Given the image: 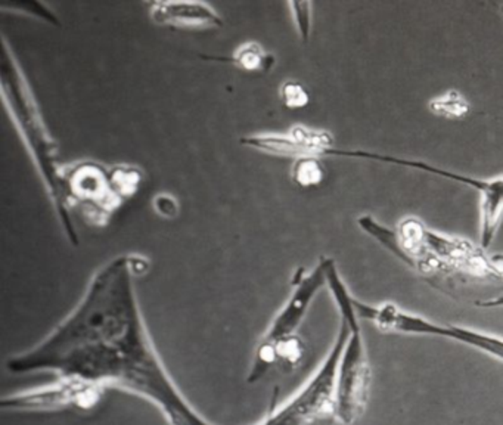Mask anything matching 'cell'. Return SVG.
I'll use <instances>...</instances> for the list:
<instances>
[{
    "mask_svg": "<svg viewBox=\"0 0 503 425\" xmlns=\"http://www.w3.org/2000/svg\"><path fill=\"white\" fill-rule=\"evenodd\" d=\"M146 270V259L133 254L103 265L79 305L40 343L9 357L8 371L123 390L154 405L170 425H215L183 396L151 340L133 282Z\"/></svg>",
    "mask_w": 503,
    "mask_h": 425,
    "instance_id": "1",
    "label": "cell"
},
{
    "mask_svg": "<svg viewBox=\"0 0 503 425\" xmlns=\"http://www.w3.org/2000/svg\"><path fill=\"white\" fill-rule=\"evenodd\" d=\"M0 75H2L4 99L8 110L17 123L23 139L32 153L39 173L49 191L52 203L58 212V217L64 226V231L70 242L77 246V234L70 217L67 194L63 179V167L56 161L58 148L51 139L49 132L44 126V121L37 108L34 96L30 90L25 77L23 75L17 61L6 46L4 40L2 48V64H0Z\"/></svg>",
    "mask_w": 503,
    "mask_h": 425,
    "instance_id": "2",
    "label": "cell"
},
{
    "mask_svg": "<svg viewBox=\"0 0 503 425\" xmlns=\"http://www.w3.org/2000/svg\"><path fill=\"white\" fill-rule=\"evenodd\" d=\"M328 259L320 262L309 273L298 270L293 281V291L281 310L273 316L266 332L258 341L248 383H257L274 369L294 368L303 357L304 345L298 337V329L306 317L316 294L326 285Z\"/></svg>",
    "mask_w": 503,
    "mask_h": 425,
    "instance_id": "3",
    "label": "cell"
},
{
    "mask_svg": "<svg viewBox=\"0 0 503 425\" xmlns=\"http://www.w3.org/2000/svg\"><path fill=\"white\" fill-rule=\"evenodd\" d=\"M326 286L337 303L340 316L350 326V338L340 359L335 400H337V418L344 425H352L364 412L369 399L372 371L366 357L363 338L359 325V316L353 305V296L343 282L337 265L328 259Z\"/></svg>",
    "mask_w": 503,
    "mask_h": 425,
    "instance_id": "4",
    "label": "cell"
},
{
    "mask_svg": "<svg viewBox=\"0 0 503 425\" xmlns=\"http://www.w3.org/2000/svg\"><path fill=\"white\" fill-rule=\"evenodd\" d=\"M348 338L350 326L341 317L337 338L316 374L282 406L272 405L266 417L254 425H333L338 419L335 386Z\"/></svg>",
    "mask_w": 503,
    "mask_h": 425,
    "instance_id": "5",
    "label": "cell"
},
{
    "mask_svg": "<svg viewBox=\"0 0 503 425\" xmlns=\"http://www.w3.org/2000/svg\"><path fill=\"white\" fill-rule=\"evenodd\" d=\"M63 179L68 205L84 203V208L98 212L103 222L139 186L141 176L132 167L105 169L96 163H80L64 167Z\"/></svg>",
    "mask_w": 503,
    "mask_h": 425,
    "instance_id": "6",
    "label": "cell"
},
{
    "mask_svg": "<svg viewBox=\"0 0 503 425\" xmlns=\"http://www.w3.org/2000/svg\"><path fill=\"white\" fill-rule=\"evenodd\" d=\"M356 313L362 319H368L383 331H397L415 336L443 337L464 343L477 350L503 360V338L484 334L480 331L462 328L457 325H440L421 316L406 313L397 306L387 303L383 306H369L357 298H353Z\"/></svg>",
    "mask_w": 503,
    "mask_h": 425,
    "instance_id": "7",
    "label": "cell"
},
{
    "mask_svg": "<svg viewBox=\"0 0 503 425\" xmlns=\"http://www.w3.org/2000/svg\"><path fill=\"white\" fill-rule=\"evenodd\" d=\"M347 158H363V160H372L379 163H387L394 165L407 167V169L421 170L430 175H435L438 177H445L457 184H462L469 186L480 194V212H481V229H480V241L481 248H489L492 241L499 229L500 223L503 222V176L495 179H481V177H471L459 173H453L449 170L441 169V167L416 161V160H407L394 157L388 154H378L369 153V151H347L340 149L338 157Z\"/></svg>",
    "mask_w": 503,
    "mask_h": 425,
    "instance_id": "8",
    "label": "cell"
},
{
    "mask_svg": "<svg viewBox=\"0 0 503 425\" xmlns=\"http://www.w3.org/2000/svg\"><path fill=\"white\" fill-rule=\"evenodd\" d=\"M56 378L51 386L33 388L4 399L2 407L11 411H53L63 407L87 409L99 402L102 388L79 379Z\"/></svg>",
    "mask_w": 503,
    "mask_h": 425,
    "instance_id": "9",
    "label": "cell"
},
{
    "mask_svg": "<svg viewBox=\"0 0 503 425\" xmlns=\"http://www.w3.org/2000/svg\"><path fill=\"white\" fill-rule=\"evenodd\" d=\"M149 13L157 25L182 32H207L224 25L215 8L200 2H154Z\"/></svg>",
    "mask_w": 503,
    "mask_h": 425,
    "instance_id": "10",
    "label": "cell"
},
{
    "mask_svg": "<svg viewBox=\"0 0 503 425\" xmlns=\"http://www.w3.org/2000/svg\"><path fill=\"white\" fill-rule=\"evenodd\" d=\"M215 61H223L242 71L248 72H266L274 65V56L263 49L262 44L258 43H246L239 46L231 56L227 58H217L211 56Z\"/></svg>",
    "mask_w": 503,
    "mask_h": 425,
    "instance_id": "11",
    "label": "cell"
},
{
    "mask_svg": "<svg viewBox=\"0 0 503 425\" xmlns=\"http://www.w3.org/2000/svg\"><path fill=\"white\" fill-rule=\"evenodd\" d=\"M291 175L297 186L309 189L322 184L325 169L317 157H303L295 160Z\"/></svg>",
    "mask_w": 503,
    "mask_h": 425,
    "instance_id": "12",
    "label": "cell"
},
{
    "mask_svg": "<svg viewBox=\"0 0 503 425\" xmlns=\"http://www.w3.org/2000/svg\"><path fill=\"white\" fill-rule=\"evenodd\" d=\"M430 110L443 118H464L469 111V103L459 92L450 90L445 95L434 98L430 102Z\"/></svg>",
    "mask_w": 503,
    "mask_h": 425,
    "instance_id": "13",
    "label": "cell"
},
{
    "mask_svg": "<svg viewBox=\"0 0 503 425\" xmlns=\"http://www.w3.org/2000/svg\"><path fill=\"white\" fill-rule=\"evenodd\" d=\"M282 103L289 110H300L309 103V94L298 82H285L281 87Z\"/></svg>",
    "mask_w": 503,
    "mask_h": 425,
    "instance_id": "14",
    "label": "cell"
},
{
    "mask_svg": "<svg viewBox=\"0 0 503 425\" xmlns=\"http://www.w3.org/2000/svg\"><path fill=\"white\" fill-rule=\"evenodd\" d=\"M289 6L293 9V18L301 40L307 42L312 32V4L291 2Z\"/></svg>",
    "mask_w": 503,
    "mask_h": 425,
    "instance_id": "15",
    "label": "cell"
},
{
    "mask_svg": "<svg viewBox=\"0 0 503 425\" xmlns=\"http://www.w3.org/2000/svg\"><path fill=\"white\" fill-rule=\"evenodd\" d=\"M155 210L164 217H174L177 215V203L174 198H172L170 195L161 194L158 195L154 201Z\"/></svg>",
    "mask_w": 503,
    "mask_h": 425,
    "instance_id": "16",
    "label": "cell"
},
{
    "mask_svg": "<svg viewBox=\"0 0 503 425\" xmlns=\"http://www.w3.org/2000/svg\"><path fill=\"white\" fill-rule=\"evenodd\" d=\"M477 306H483V307H503V296H499V297H496L495 300L478 301Z\"/></svg>",
    "mask_w": 503,
    "mask_h": 425,
    "instance_id": "17",
    "label": "cell"
},
{
    "mask_svg": "<svg viewBox=\"0 0 503 425\" xmlns=\"http://www.w3.org/2000/svg\"><path fill=\"white\" fill-rule=\"evenodd\" d=\"M502 13H503V6H502Z\"/></svg>",
    "mask_w": 503,
    "mask_h": 425,
    "instance_id": "18",
    "label": "cell"
}]
</instances>
